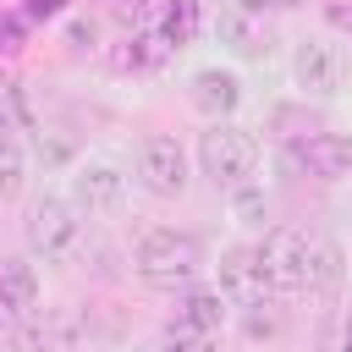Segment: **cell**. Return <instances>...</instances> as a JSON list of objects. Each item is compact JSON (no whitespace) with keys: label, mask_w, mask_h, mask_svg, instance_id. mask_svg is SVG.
<instances>
[{"label":"cell","mask_w":352,"mask_h":352,"mask_svg":"<svg viewBox=\"0 0 352 352\" xmlns=\"http://www.w3.org/2000/svg\"><path fill=\"white\" fill-rule=\"evenodd\" d=\"M126 264H132V275H138L143 286L187 292V286L204 275V242H198L192 231H176V226H148V231H138Z\"/></svg>","instance_id":"obj_1"},{"label":"cell","mask_w":352,"mask_h":352,"mask_svg":"<svg viewBox=\"0 0 352 352\" xmlns=\"http://www.w3.org/2000/svg\"><path fill=\"white\" fill-rule=\"evenodd\" d=\"M82 209L72 204V192H38L28 209H22V248L44 264H66L82 253Z\"/></svg>","instance_id":"obj_2"},{"label":"cell","mask_w":352,"mask_h":352,"mask_svg":"<svg viewBox=\"0 0 352 352\" xmlns=\"http://www.w3.org/2000/svg\"><path fill=\"white\" fill-rule=\"evenodd\" d=\"M198 170L220 192H242L258 170V138L231 121H209V132H198Z\"/></svg>","instance_id":"obj_3"},{"label":"cell","mask_w":352,"mask_h":352,"mask_svg":"<svg viewBox=\"0 0 352 352\" xmlns=\"http://www.w3.org/2000/svg\"><path fill=\"white\" fill-rule=\"evenodd\" d=\"M132 170H138V187L154 192V198H182L187 192V148L170 138V132H148L132 154Z\"/></svg>","instance_id":"obj_4"},{"label":"cell","mask_w":352,"mask_h":352,"mask_svg":"<svg viewBox=\"0 0 352 352\" xmlns=\"http://www.w3.org/2000/svg\"><path fill=\"white\" fill-rule=\"evenodd\" d=\"M258 258L275 292H308V258H314V231L275 226L258 236Z\"/></svg>","instance_id":"obj_5"},{"label":"cell","mask_w":352,"mask_h":352,"mask_svg":"<svg viewBox=\"0 0 352 352\" xmlns=\"http://www.w3.org/2000/svg\"><path fill=\"white\" fill-rule=\"evenodd\" d=\"M214 292L231 302V308H264L270 297H275V286H270V275H264V258H258V248H226L220 258H214Z\"/></svg>","instance_id":"obj_6"},{"label":"cell","mask_w":352,"mask_h":352,"mask_svg":"<svg viewBox=\"0 0 352 352\" xmlns=\"http://www.w3.org/2000/svg\"><path fill=\"white\" fill-rule=\"evenodd\" d=\"M292 82L302 88V99H336L346 82V55L336 38H302L292 50Z\"/></svg>","instance_id":"obj_7"},{"label":"cell","mask_w":352,"mask_h":352,"mask_svg":"<svg viewBox=\"0 0 352 352\" xmlns=\"http://www.w3.org/2000/svg\"><path fill=\"white\" fill-rule=\"evenodd\" d=\"M72 204L88 214V220H104V214H121L126 204V170L116 160H82L72 170Z\"/></svg>","instance_id":"obj_8"},{"label":"cell","mask_w":352,"mask_h":352,"mask_svg":"<svg viewBox=\"0 0 352 352\" xmlns=\"http://www.w3.org/2000/svg\"><path fill=\"white\" fill-rule=\"evenodd\" d=\"M292 165L319 182H346L352 176V138L346 132H302L292 143Z\"/></svg>","instance_id":"obj_9"},{"label":"cell","mask_w":352,"mask_h":352,"mask_svg":"<svg viewBox=\"0 0 352 352\" xmlns=\"http://www.w3.org/2000/svg\"><path fill=\"white\" fill-rule=\"evenodd\" d=\"M38 308H44V286H38L33 258H22V253L6 258V264H0V314H6V330L38 319Z\"/></svg>","instance_id":"obj_10"},{"label":"cell","mask_w":352,"mask_h":352,"mask_svg":"<svg viewBox=\"0 0 352 352\" xmlns=\"http://www.w3.org/2000/svg\"><path fill=\"white\" fill-rule=\"evenodd\" d=\"M187 99H192L198 116H209V121H231L236 104H242V82H236V72H226V66H204V72L187 77Z\"/></svg>","instance_id":"obj_11"},{"label":"cell","mask_w":352,"mask_h":352,"mask_svg":"<svg viewBox=\"0 0 352 352\" xmlns=\"http://www.w3.org/2000/svg\"><path fill=\"white\" fill-rule=\"evenodd\" d=\"M170 324H182V330H198V336H226V324H231V302L214 292V286H187L182 292V302H176V319Z\"/></svg>","instance_id":"obj_12"},{"label":"cell","mask_w":352,"mask_h":352,"mask_svg":"<svg viewBox=\"0 0 352 352\" xmlns=\"http://www.w3.org/2000/svg\"><path fill=\"white\" fill-rule=\"evenodd\" d=\"M341 280H346V253H341V242L314 236V258H308V292H314V297H330Z\"/></svg>","instance_id":"obj_13"},{"label":"cell","mask_w":352,"mask_h":352,"mask_svg":"<svg viewBox=\"0 0 352 352\" xmlns=\"http://www.w3.org/2000/svg\"><path fill=\"white\" fill-rule=\"evenodd\" d=\"M22 187H28V132L6 126V138H0V192L16 198Z\"/></svg>","instance_id":"obj_14"},{"label":"cell","mask_w":352,"mask_h":352,"mask_svg":"<svg viewBox=\"0 0 352 352\" xmlns=\"http://www.w3.org/2000/svg\"><path fill=\"white\" fill-rule=\"evenodd\" d=\"M160 341H165V352H220L214 336H198V330H182V324H170Z\"/></svg>","instance_id":"obj_15"},{"label":"cell","mask_w":352,"mask_h":352,"mask_svg":"<svg viewBox=\"0 0 352 352\" xmlns=\"http://www.w3.org/2000/svg\"><path fill=\"white\" fill-rule=\"evenodd\" d=\"M38 160L55 170V165H66V160H72V143H66V138H38Z\"/></svg>","instance_id":"obj_16"},{"label":"cell","mask_w":352,"mask_h":352,"mask_svg":"<svg viewBox=\"0 0 352 352\" xmlns=\"http://www.w3.org/2000/svg\"><path fill=\"white\" fill-rule=\"evenodd\" d=\"M330 352H352V308L341 314V324H336V341H330Z\"/></svg>","instance_id":"obj_17"},{"label":"cell","mask_w":352,"mask_h":352,"mask_svg":"<svg viewBox=\"0 0 352 352\" xmlns=\"http://www.w3.org/2000/svg\"><path fill=\"white\" fill-rule=\"evenodd\" d=\"M22 6H28V11H55L60 0H22Z\"/></svg>","instance_id":"obj_18"},{"label":"cell","mask_w":352,"mask_h":352,"mask_svg":"<svg viewBox=\"0 0 352 352\" xmlns=\"http://www.w3.org/2000/svg\"><path fill=\"white\" fill-rule=\"evenodd\" d=\"M132 352H165V341H143V346H132Z\"/></svg>","instance_id":"obj_19"},{"label":"cell","mask_w":352,"mask_h":352,"mask_svg":"<svg viewBox=\"0 0 352 352\" xmlns=\"http://www.w3.org/2000/svg\"><path fill=\"white\" fill-rule=\"evenodd\" d=\"M72 352H94V346H72Z\"/></svg>","instance_id":"obj_20"}]
</instances>
